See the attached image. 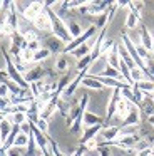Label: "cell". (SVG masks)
<instances>
[{
    "instance_id": "cell-22",
    "label": "cell",
    "mask_w": 154,
    "mask_h": 156,
    "mask_svg": "<svg viewBox=\"0 0 154 156\" xmlns=\"http://www.w3.org/2000/svg\"><path fill=\"white\" fill-rule=\"evenodd\" d=\"M139 24V14L137 12H129L127 14V19H126V27L127 29H136Z\"/></svg>"
},
{
    "instance_id": "cell-28",
    "label": "cell",
    "mask_w": 154,
    "mask_h": 156,
    "mask_svg": "<svg viewBox=\"0 0 154 156\" xmlns=\"http://www.w3.org/2000/svg\"><path fill=\"white\" fill-rule=\"evenodd\" d=\"M32 124H33V122H32ZM35 126H37V129H40V131L44 133V134H45L47 129H49V126H47V119H44V118H39V119H37Z\"/></svg>"
},
{
    "instance_id": "cell-8",
    "label": "cell",
    "mask_w": 154,
    "mask_h": 156,
    "mask_svg": "<svg viewBox=\"0 0 154 156\" xmlns=\"http://www.w3.org/2000/svg\"><path fill=\"white\" fill-rule=\"evenodd\" d=\"M121 98H122L121 96V89H114L112 96H110V101H109V106H107V116H106L107 121L116 114V108H117V102L121 101Z\"/></svg>"
},
{
    "instance_id": "cell-4",
    "label": "cell",
    "mask_w": 154,
    "mask_h": 156,
    "mask_svg": "<svg viewBox=\"0 0 154 156\" xmlns=\"http://www.w3.org/2000/svg\"><path fill=\"white\" fill-rule=\"evenodd\" d=\"M44 10H45V4H42V2H30L25 7V10L22 12V17L29 22H33Z\"/></svg>"
},
{
    "instance_id": "cell-36",
    "label": "cell",
    "mask_w": 154,
    "mask_h": 156,
    "mask_svg": "<svg viewBox=\"0 0 154 156\" xmlns=\"http://www.w3.org/2000/svg\"><path fill=\"white\" fill-rule=\"evenodd\" d=\"M136 156H151V148H147V149H142V151L136 153Z\"/></svg>"
},
{
    "instance_id": "cell-15",
    "label": "cell",
    "mask_w": 154,
    "mask_h": 156,
    "mask_svg": "<svg viewBox=\"0 0 154 156\" xmlns=\"http://www.w3.org/2000/svg\"><path fill=\"white\" fill-rule=\"evenodd\" d=\"M10 134H12V122H10V119H3L2 122H0V139H2V143L5 144V141L10 138Z\"/></svg>"
},
{
    "instance_id": "cell-29",
    "label": "cell",
    "mask_w": 154,
    "mask_h": 156,
    "mask_svg": "<svg viewBox=\"0 0 154 156\" xmlns=\"http://www.w3.org/2000/svg\"><path fill=\"white\" fill-rule=\"evenodd\" d=\"M10 87H9V84H0V98H5V99H9L10 98Z\"/></svg>"
},
{
    "instance_id": "cell-34",
    "label": "cell",
    "mask_w": 154,
    "mask_h": 156,
    "mask_svg": "<svg viewBox=\"0 0 154 156\" xmlns=\"http://www.w3.org/2000/svg\"><path fill=\"white\" fill-rule=\"evenodd\" d=\"M7 156H20V154H19V151H17V148L12 146V148L7 149Z\"/></svg>"
},
{
    "instance_id": "cell-44",
    "label": "cell",
    "mask_w": 154,
    "mask_h": 156,
    "mask_svg": "<svg viewBox=\"0 0 154 156\" xmlns=\"http://www.w3.org/2000/svg\"><path fill=\"white\" fill-rule=\"evenodd\" d=\"M0 84H2V82H0Z\"/></svg>"
},
{
    "instance_id": "cell-42",
    "label": "cell",
    "mask_w": 154,
    "mask_h": 156,
    "mask_svg": "<svg viewBox=\"0 0 154 156\" xmlns=\"http://www.w3.org/2000/svg\"><path fill=\"white\" fill-rule=\"evenodd\" d=\"M152 99H154V92H152Z\"/></svg>"
},
{
    "instance_id": "cell-24",
    "label": "cell",
    "mask_w": 154,
    "mask_h": 156,
    "mask_svg": "<svg viewBox=\"0 0 154 156\" xmlns=\"http://www.w3.org/2000/svg\"><path fill=\"white\" fill-rule=\"evenodd\" d=\"M131 79H132L134 84H137V82H141V81H144V79H147V76H146V72H144L142 69L134 67V69H131Z\"/></svg>"
},
{
    "instance_id": "cell-43",
    "label": "cell",
    "mask_w": 154,
    "mask_h": 156,
    "mask_svg": "<svg viewBox=\"0 0 154 156\" xmlns=\"http://www.w3.org/2000/svg\"><path fill=\"white\" fill-rule=\"evenodd\" d=\"M0 35H2V30H0Z\"/></svg>"
},
{
    "instance_id": "cell-26",
    "label": "cell",
    "mask_w": 154,
    "mask_h": 156,
    "mask_svg": "<svg viewBox=\"0 0 154 156\" xmlns=\"http://www.w3.org/2000/svg\"><path fill=\"white\" fill-rule=\"evenodd\" d=\"M33 54L35 52H32V51H29V49H22L20 51V59H22V62H25V64H30V62H33Z\"/></svg>"
},
{
    "instance_id": "cell-18",
    "label": "cell",
    "mask_w": 154,
    "mask_h": 156,
    "mask_svg": "<svg viewBox=\"0 0 154 156\" xmlns=\"http://www.w3.org/2000/svg\"><path fill=\"white\" fill-rule=\"evenodd\" d=\"M65 42L64 41H60V39H57L55 35H54L52 39H49L47 41V49H49L50 52H60V51H64L65 49Z\"/></svg>"
},
{
    "instance_id": "cell-23",
    "label": "cell",
    "mask_w": 154,
    "mask_h": 156,
    "mask_svg": "<svg viewBox=\"0 0 154 156\" xmlns=\"http://www.w3.org/2000/svg\"><path fill=\"white\" fill-rule=\"evenodd\" d=\"M67 29H69V34H70V37H72V39H77V37L82 35V27H80L77 22H74V20H69Z\"/></svg>"
},
{
    "instance_id": "cell-11",
    "label": "cell",
    "mask_w": 154,
    "mask_h": 156,
    "mask_svg": "<svg viewBox=\"0 0 154 156\" xmlns=\"http://www.w3.org/2000/svg\"><path fill=\"white\" fill-rule=\"evenodd\" d=\"M117 52H119L121 62H124V64H126L129 69H134V67H137V66H136V62L132 61V57H131V54L127 52V49L124 47V44H122V45H117Z\"/></svg>"
},
{
    "instance_id": "cell-39",
    "label": "cell",
    "mask_w": 154,
    "mask_h": 156,
    "mask_svg": "<svg viewBox=\"0 0 154 156\" xmlns=\"http://www.w3.org/2000/svg\"><path fill=\"white\" fill-rule=\"evenodd\" d=\"M151 156H154V144L151 146Z\"/></svg>"
},
{
    "instance_id": "cell-9",
    "label": "cell",
    "mask_w": 154,
    "mask_h": 156,
    "mask_svg": "<svg viewBox=\"0 0 154 156\" xmlns=\"http://www.w3.org/2000/svg\"><path fill=\"white\" fill-rule=\"evenodd\" d=\"M119 134H121V128H117V126L104 128L102 131H100V138H102L106 143H112V141H116Z\"/></svg>"
},
{
    "instance_id": "cell-6",
    "label": "cell",
    "mask_w": 154,
    "mask_h": 156,
    "mask_svg": "<svg viewBox=\"0 0 154 156\" xmlns=\"http://www.w3.org/2000/svg\"><path fill=\"white\" fill-rule=\"evenodd\" d=\"M32 24L35 25L39 30H47V32L52 30V20H50V15H49V12H47V7H45V10H44L42 14L32 22Z\"/></svg>"
},
{
    "instance_id": "cell-10",
    "label": "cell",
    "mask_w": 154,
    "mask_h": 156,
    "mask_svg": "<svg viewBox=\"0 0 154 156\" xmlns=\"http://www.w3.org/2000/svg\"><path fill=\"white\" fill-rule=\"evenodd\" d=\"M139 32H141V45L152 54V35L149 34V30L146 29L144 24H141V30Z\"/></svg>"
},
{
    "instance_id": "cell-37",
    "label": "cell",
    "mask_w": 154,
    "mask_h": 156,
    "mask_svg": "<svg viewBox=\"0 0 154 156\" xmlns=\"http://www.w3.org/2000/svg\"><path fill=\"white\" fill-rule=\"evenodd\" d=\"M100 148V156H109V151H107L106 146H99Z\"/></svg>"
},
{
    "instance_id": "cell-1",
    "label": "cell",
    "mask_w": 154,
    "mask_h": 156,
    "mask_svg": "<svg viewBox=\"0 0 154 156\" xmlns=\"http://www.w3.org/2000/svg\"><path fill=\"white\" fill-rule=\"evenodd\" d=\"M47 12H49L50 20H52V32H54V35H55L57 39H60V41H64V42H72V37H70V34H69V29H67V25L60 20L59 15L54 14L50 9H47Z\"/></svg>"
},
{
    "instance_id": "cell-33",
    "label": "cell",
    "mask_w": 154,
    "mask_h": 156,
    "mask_svg": "<svg viewBox=\"0 0 154 156\" xmlns=\"http://www.w3.org/2000/svg\"><path fill=\"white\" fill-rule=\"evenodd\" d=\"M27 49L29 51H32V52H37V51H40V45H39V41H35V42H30V44H27Z\"/></svg>"
},
{
    "instance_id": "cell-32",
    "label": "cell",
    "mask_w": 154,
    "mask_h": 156,
    "mask_svg": "<svg viewBox=\"0 0 154 156\" xmlns=\"http://www.w3.org/2000/svg\"><path fill=\"white\" fill-rule=\"evenodd\" d=\"M55 69H57V71H65V69H67V61H65V59L60 57L59 61L55 62Z\"/></svg>"
},
{
    "instance_id": "cell-20",
    "label": "cell",
    "mask_w": 154,
    "mask_h": 156,
    "mask_svg": "<svg viewBox=\"0 0 154 156\" xmlns=\"http://www.w3.org/2000/svg\"><path fill=\"white\" fill-rule=\"evenodd\" d=\"M29 143H30V136L25 134V133H22V131H19L15 136V139H13L12 146L13 148H23V146H29Z\"/></svg>"
},
{
    "instance_id": "cell-12",
    "label": "cell",
    "mask_w": 154,
    "mask_h": 156,
    "mask_svg": "<svg viewBox=\"0 0 154 156\" xmlns=\"http://www.w3.org/2000/svg\"><path fill=\"white\" fill-rule=\"evenodd\" d=\"M129 109H131V102L127 101V99L121 98V101L117 102V108H116V116L124 121V119H126V116H127V112H129Z\"/></svg>"
},
{
    "instance_id": "cell-25",
    "label": "cell",
    "mask_w": 154,
    "mask_h": 156,
    "mask_svg": "<svg viewBox=\"0 0 154 156\" xmlns=\"http://www.w3.org/2000/svg\"><path fill=\"white\" fill-rule=\"evenodd\" d=\"M50 55V51L47 47H42L40 51H37L35 54H33V62H42V61H47Z\"/></svg>"
},
{
    "instance_id": "cell-41",
    "label": "cell",
    "mask_w": 154,
    "mask_h": 156,
    "mask_svg": "<svg viewBox=\"0 0 154 156\" xmlns=\"http://www.w3.org/2000/svg\"><path fill=\"white\" fill-rule=\"evenodd\" d=\"M2 7H3V5H2V2H0V10H2Z\"/></svg>"
},
{
    "instance_id": "cell-35",
    "label": "cell",
    "mask_w": 154,
    "mask_h": 156,
    "mask_svg": "<svg viewBox=\"0 0 154 156\" xmlns=\"http://www.w3.org/2000/svg\"><path fill=\"white\" fill-rule=\"evenodd\" d=\"M84 149H86V146H82V148L75 149V151H74V153H72V154H70V156H84V153H86V151H84Z\"/></svg>"
},
{
    "instance_id": "cell-13",
    "label": "cell",
    "mask_w": 154,
    "mask_h": 156,
    "mask_svg": "<svg viewBox=\"0 0 154 156\" xmlns=\"http://www.w3.org/2000/svg\"><path fill=\"white\" fill-rule=\"evenodd\" d=\"M99 76H102V77H109V79H117V81H124V77H122V74L119 72V69L112 67V66H109V64L106 66V69H104L102 72H99Z\"/></svg>"
},
{
    "instance_id": "cell-30",
    "label": "cell",
    "mask_w": 154,
    "mask_h": 156,
    "mask_svg": "<svg viewBox=\"0 0 154 156\" xmlns=\"http://www.w3.org/2000/svg\"><path fill=\"white\" fill-rule=\"evenodd\" d=\"M12 106V99H5V98H0V111H7V109Z\"/></svg>"
},
{
    "instance_id": "cell-17",
    "label": "cell",
    "mask_w": 154,
    "mask_h": 156,
    "mask_svg": "<svg viewBox=\"0 0 154 156\" xmlns=\"http://www.w3.org/2000/svg\"><path fill=\"white\" fill-rule=\"evenodd\" d=\"M82 86H86V87H90V89H96V91H100V89H104V84L96 77V76H87V77H82Z\"/></svg>"
},
{
    "instance_id": "cell-7",
    "label": "cell",
    "mask_w": 154,
    "mask_h": 156,
    "mask_svg": "<svg viewBox=\"0 0 154 156\" xmlns=\"http://www.w3.org/2000/svg\"><path fill=\"white\" fill-rule=\"evenodd\" d=\"M104 129V126L102 124H97V126H90V128H86L84 129V133H82V138H80V143H82V146L84 144H87L89 141H92V139H96V136L99 134L100 131Z\"/></svg>"
},
{
    "instance_id": "cell-16",
    "label": "cell",
    "mask_w": 154,
    "mask_h": 156,
    "mask_svg": "<svg viewBox=\"0 0 154 156\" xmlns=\"http://www.w3.org/2000/svg\"><path fill=\"white\" fill-rule=\"evenodd\" d=\"M80 81H82V74H79V76H77V77L74 79L72 82H70L69 86H67L65 89H64V92H62V98H60V99H64V101H69V98L74 94V91L77 89V86H79V82H80Z\"/></svg>"
},
{
    "instance_id": "cell-31",
    "label": "cell",
    "mask_w": 154,
    "mask_h": 156,
    "mask_svg": "<svg viewBox=\"0 0 154 156\" xmlns=\"http://www.w3.org/2000/svg\"><path fill=\"white\" fill-rule=\"evenodd\" d=\"M49 148H50V151H52V156H65V154H64V153L59 149V146H57L55 143H52V141H50Z\"/></svg>"
},
{
    "instance_id": "cell-14",
    "label": "cell",
    "mask_w": 154,
    "mask_h": 156,
    "mask_svg": "<svg viewBox=\"0 0 154 156\" xmlns=\"http://www.w3.org/2000/svg\"><path fill=\"white\" fill-rule=\"evenodd\" d=\"M104 119L99 118V116H94L90 114V112H84V119H82V128H90V126H97V124H102Z\"/></svg>"
},
{
    "instance_id": "cell-40",
    "label": "cell",
    "mask_w": 154,
    "mask_h": 156,
    "mask_svg": "<svg viewBox=\"0 0 154 156\" xmlns=\"http://www.w3.org/2000/svg\"><path fill=\"white\" fill-rule=\"evenodd\" d=\"M152 55H154V34H152Z\"/></svg>"
},
{
    "instance_id": "cell-38",
    "label": "cell",
    "mask_w": 154,
    "mask_h": 156,
    "mask_svg": "<svg viewBox=\"0 0 154 156\" xmlns=\"http://www.w3.org/2000/svg\"><path fill=\"white\" fill-rule=\"evenodd\" d=\"M147 119H149V122H151V124L154 126V116H149V118H147Z\"/></svg>"
},
{
    "instance_id": "cell-3",
    "label": "cell",
    "mask_w": 154,
    "mask_h": 156,
    "mask_svg": "<svg viewBox=\"0 0 154 156\" xmlns=\"http://www.w3.org/2000/svg\"><path fill=\"white\" fill-rule=\"evenodd\" d=\"M96 34H97V27H96V25H90V27L87 29V30H84V34L80 35V37L74 39V41L70 42V44H67V45H65V49H64V52H74L77 47L84 45L87 41H89V39H92Z\"/></svg>"
},
{
    "instance_id": "cell-19",
    "label": "cell",
    "mask_w": 154,
    "mask_h": 156,
    "mask_svg": "<svg viewBox=\"0 0 154 156\" xmlns=\"http://www.w3.org/2000/svg\"><path fill=\"white\" fill-rule=\"evenodd\" d=\"M134 87H137L142 94H152L154 92V82L151 81V79H144V81L134 84Z\"/></svg>"
},
{
    "instance_id": "cell-2",
    "label": "cell",
    "mask_w": 154,
    "mask_h": 156,
    "mask_svg": "<svg viewBox=\"0 0 154 156\" xmlns=\"http://www.w3.org/2000/svg\"><path fill=\"white\" fill-rule=\"evenodd\" d=\"M5 62H7V76H9L12 81H15V84H19V87L29 91V84H27V81L22 77V74H20V71L17 69V66H13V62H12V59H10L9 54H5Z\"/></svg>"
},
{
    "instance_id": "cell-27",
    "label": "cell",
    "mask_w": 154,
    "mask_h": 156,
    "mask_svg": "<svg viewBox=\"0 0 154 156\" xmlns=\"http://www.w3.org/2000/svg\"><path fill=\"white\" fill-rule=\"evenodd\" d=\"M107 19H109V17H107V14H106V12H104V14H100V15H97L96 27L102 30V29H104V25H106V22H107Z\"/></svg>"
},
{
    "instance_id": "cell-21",
    "label": "cell",
    "mask_w": 154,
    "mask_h": 156,
    "mask_svg": "<svg viewBox=\"0 0 154 156\" xmlns=\"http://www.w3.org/2000/svg\"><path fill=\"white\" fill-rule=\"evenodd\" d=\"M9 119H10V122H12V124H19V126H22L23 122L29 121L27 112H13V114L9 116Z\"/></svg>"
},
{
    "instance_id": "cell-5",
    "label": "cell",
    "mask_w": 154,
    "mask_h": 156,
    "mask_svg": "<svg viewBox=\"0 0 154 156\" xmlns=\"http://www.w3.org/2000/svg\"><path fill=\"white\" fill-rule=\"evenodd\" d=\"M141 109L137 108V106H134V104H131V109H129V112H127V116H126V119L122 121V128H127V126H137L141 122Z\"/></svg>"
}]
</instances>
